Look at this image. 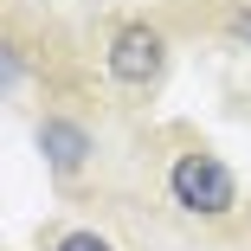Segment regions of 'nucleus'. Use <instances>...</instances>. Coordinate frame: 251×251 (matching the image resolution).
I'll return each mask as SVG.
<instances>
[{
  "instance_id": "nucleus-5",
  "label": "nucleus",
  "mask_w": 251,
  "mask_h": 251,
  "mask_svg": "<svg viewBox=\"0 0 251 251\" xmlns=\"http://www.w3.org/2000/svg\"><path fill=\"white\" fill-rule=\"evenodd\" d=\"M226 32L251 52V0H232V7H226Z\"/></svg>"
},
{
  "instance_id": "nucleus-3",
  "label": "nucleus",
  "mask_w": 251,
  "mask_h": 251,
  "mask_svg": "<svg viewBox=\"0 0 251 251\" xmlns=\"http://www.w3.org/2000/svg\"><path fill=\"white\" fill-rule=\"evenodd\" d=\"M39 155H45V168H52L58 180H77L90 168V155H97V135L77 116L52 110V116H39Z\"/></svg>"
},
{
  "instance_id": "nucleus-2",
  "label": "nucleus",
  "mask_w": 251,
  "mask_h": 251,
  "mask_svg": "<svg viewBox=\"0 0 251 251\" xmlns=\"http://www.w3.org/2000/svg\"><path fill=\"white\" fill-rule=\"evenodd\" d=\"M168 200L187 219H226L238 206V174H232L226 155H213V148H180L168 161Z\"/></svg>"
},
{
  "instance_id": "nucleus-1",
  "label": "nucleus",
  "mask_w": 251,
  "mask_h": 251,
  "mask_svg": "<svg viewBox=\"0 0 251 251\" xmlns=\"http://www.w3.org/2000/svg\"><path fill=\"white\" fill-rule=\"evenodd\" d=\"M103 71L116 90L129 97H148V90H161L168 77V32L148 20V13H129L110 26V45H103Z\"/></svg>"
},
{
  "instance_id": "nucleus-4",
  "label": "nucleus",
  "mask_w": 251,
  "mask_h": 251,
  "mask_svg": "<svg viewBox=\"0 0 251 251\" xmlns=\"http://www.w3.org/2000/svg\"><path fill=\"white\" fill-rule=\"evenodd\" d=\"M39 251H116V238H103L97 226H58L39 238Z\"/></svg>"
}]
</instances>
